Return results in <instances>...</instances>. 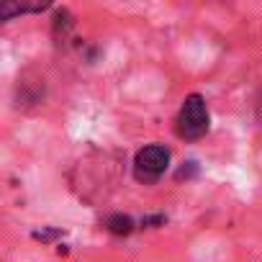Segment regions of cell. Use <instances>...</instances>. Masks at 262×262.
Here are the masks:
<instances>
[{
	"label": "cell",
	"instance_id": "1",
	"mask_svg": "<svg viewBox=\"0 0 262 262\" xmlns=\"http://www.w3.org/2000/svg\"><path fill=\"white\" fill-rule=\"evenodd\" d=\"M211 126V118H208V105H206V98L193 93L183 100L180 111H178V118H175V131L178 137L185 139V142H195L201 137H206V131Z\"/></svg>",
	"mask_w": 262,
	"mask_h": 262
},
{
	"label": "cell",
	"instance_id": "2",
	"mask_svg": "<svg viewBox=\"0 0 262 262\" xmlns=\"http://www.w3.org/2000/svg\"><path fill=\"white\" fill-rule=\"evenodd\" d=\"M167 167H170V149L162 144H149L139 149L134 157V178L144 185L157 183Z\"/></svg>",
	"mask_w": 262,
	"mask_h": 262
},
{
	"label": "cell",
	"instance_id": "3",
	"mask_svg": "<svg viewBox=\"0 0 262 262\" xmlns=\"http://www.w3.org/2000/svg\"><path fill=\"white\" fill-rule=\"evenodd\" d=\"M105 229L116 236H128L131 231H134V221H131L128 216H123V213H116L105 221Z\"/></svg>",
	"mask_w": 262,
	"mask_h": 262
}]
</instances>
